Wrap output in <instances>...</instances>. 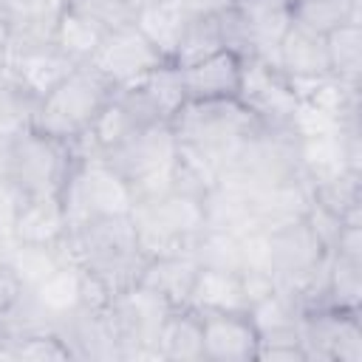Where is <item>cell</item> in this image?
<instances>
[{"label":"cell","instance_id":"cell-26","mask_svg":"<svg viewBox=\"0 0 362 362\" xmlns=\"http://www.w3.org/2000/svg\"><path fill=\"white\" fill-rule=\"evenodd\" d=\"M204 226L215 229V232H232V235H243V232L255 229L249 195L238 187L218 181L204 195Z\"/></svg>","mask_w":362,"mask_h":362},{"label":"cell","instance_id":"cell-29","mask_svg":"<svg viewBox=\"0 0 362 362\" xmlns=\"http://www.w3.org/2000/svg\"><path fill=\"white\" fill-rule=\"evenodd\" d=\"M107 31H102L99 25H93L88 17L76 14L74 8H65L57 28H54V45L74 62V65H85L90 62V57L96 54L102 37Z\"/></svg>","mask_w":362,"mask_h":362},{"label":"cell","instance_id":"cell-31","mask_svg":"<svg viewBox=\"0 0 362 362\" xmlns=\"http://www.w3.org/2000/svg\"><path fill=\"white\" fill-rule=\"evenodd\" d=\"M218 51H223V37H221L218 14L215 17H189L184 31H181V40L175 45L173 62L178 68H184V65L201 62V59H206V57H212Z\"/></svg>","mask_w":362,"mask_h":362},{"label":"cell","instance_id":"cell-16","mask_svg":"<svg viewBox=\"0 0 362 362\" xmlns=\"http://www.w3.org/2000/svg\"><path fill=\"white\" fill-rule=\"evenodd\" d=\"M204 320V362H255L257 331L249 311L201 314Z\"/></svg>","mask_w":362,"mask_h":362},{"label":"cell","instance_id":"cell-11","mask_svg":"<svg viewBox=\"0 0 362 362\" xmlns=\"http://www.w3.org/2000/svg\"><path fill=\"white\" fill-rule=\"evenodd\" d=\"M238 102L263 127H291L300 105L291 79L266 59H243Z\"/></svg>","mask_w":362,"mask_h":362},{"label":"cell","instance_id":"cell-13","mask_svg":"<svg viewBox=\"0 0 362 362\" xmlns=\"http://www.w3.org/2000/svg\"><path fill=\"white\" fill-rule=\"evenodd\" d=\"M74 68L76 65L54 45V40L6 45V74L37 102L48 96Z\"/></svg>","mask_w":362,"mask_h":362},{"label":"cell","instance_id":"cell-19","mask_svg":"<svg viewBox=\"0 0 362 362\" xmlns=\"http://www.w3.org/2000/svg\"><path fill=\"white\" fill-rule=\"evenodd\" d=\"M243 59L232 51H218L201 62L181 68V82L187 99H226L238 96Z\"/></svg>","mask_w":362,"mask_h":362},{"label":"cell","instance_id":"cell-14","mask_svg":"<svg viewBox=\"0 0 362 362\" xmlns=\"http://www.w3.org/2000/svg\"><path fill=\"white\" fill-rule=\"evenodd\" d=\"M331 252L322 246L308 218L269 232V269L274 283H288L317 269Z\"/></svg>","mask_w":362,"mask_h":362},{"label":"cell","instance_id":"cell-40","mask_svg":"<svg viewBox=\"0 0 362 362\" xmlns=\"http://www.w3.org/2000/svg\"><path fill=\"white\" fill-rule=\"evenodd\" d=\"M6 76V40H3V34H0V79Z\"/></svg>","mask_w":362,"mask_h":362},{"label":"cell","instance_id":"cell-32","mask_svg":"<svg viewBox=\"0 0 362 362\" xmlns=\"http://www.w3.org/2000/svg\"><path fill=\"white\" fill-rule=\"evenodd\" d=\"M141 93L147 96V102L153 105V110L158 113L161 122H170L173 113L187 102V90L181 82V68L175 62H161L156 71H150L141 82H139Z\"/></svg>","mask_w":362,"mask_h":362},{"label":"cell","instance_id":"cell-23","mask_svg":"<svg viewBox=\"0 0 362 362\" xmlns=\"http://www.w3.org/2000/svg\"><path fill=\"white\" fill-rule=\"evenodd\" d=\"M187 305L198 314L249 311L240 274L226 272V269H198V277H195V286L189 291Z\"/></svg>","mask_w":362,"mask_h":362},{"label":"cell","instance_id":"cell-4","mask_svg":"<svg viewBox=\"0 0 362 362\" xmlns=\"http://www.w3.org/2000/svg\"><path fill=\"white\" fill-rule=\"evenodd\" d=\"M102 158L124 178L139 204L173 189V175L178 167V141L167 122L147 124L130 133Z\"/></svg>","mask_w":362,"mask_h":362},{"label":"cell","instance_id":"cell-36","mask_svg":"<svg viewBox=\"0 0 362 362\" xmlns=\"http://www.w3.org/2000/svg\"><path fill=\"white\" fill-rule=\"evenodd\" d=\"M144 3L147 0H68V8L88 17L102 31H116L133 25Z\"/></svg>","mask_w":362,"mask_h":362},{"label":"cell","instance_id":"cell-9","mask_svg":"<svg viewBox=\"0 0 362 362\" xmlns=\"http://www.w3.org/2000/svg\"><path fill=\"white\" fill-rule=\"evenodd\" d=\"M170 303L147 286H133L107 303V314L122 342V359H158L156 339L170 314Z\"/></svg>","mask_w":362,"mask_h":362},{"label":"cell","instance_id":"cell-38","mask_svg":"<svg viewBox=\"0 0 362 362\" xmlns=\"http://www.w3.org/2000/svg\"><path fill=\"white\" fill-rule=\"evenodd\" d=\"M25 283L20 280V274L0 257V331L3 325L11 320V314L20 308L23 297H25Z\"/></svg>","mask_w":362,"mask_h":362},{"label":"cell","instance_id":"cell-1","mask_svg":"<svg viewBox=\"0 0 362 362\" xmlns=\"http://www.w3.org/2000/svg\"><path fill=\"white\" fill-rule=\"evenodd\" d=\"M59 263L88 272L110 294V300L141 283L147 255L139 249L130 215H99L68 226L54 246Z\"/></svg>","mask_w":362,"mask_h":362},{"label":"cell","instance_id":"cell-34","mask_svg":"<svg viewBox=\"0 0 362 362\" xmlns=\"http://www.w3.org/2000/svg\"><path fill=\"white\" fill-rule=\"evenodd\" d=\"M34 110H37V99L6 74L0 79V139H8L31 127Z\"/></svg>","mask_w":362,"mask_h":362},{"label":"cell","instance_id":"cell-33","mask_svg":"<svg viewBox=\"0 0 362 362\" xmlns=\"http://www.w3.org/2000/svg\"><path fill=\"white\" fill-rule=\"evenodd\" d=\"M328 303L334 308L359 311V303H362V257L331 252V257H328Z\"/></svg>","mask_w":362,"mask_h":362},{"label":"cell","instance_id":"cell-28","mask_svg":"<svg viewBox=\"0 0 362 362\" xmlns=\"http://www.w3.org/2000/svg\"><path fill=\"white\" fill-rule=\"evenodd\" d=\"M359 20V0H291V25L320 37Z\"/></svg>","mask_w":362,"mask_h":362},{"label":"cell","instance_id":"cell-17","mask_svg":"<svg viewBox=\"0 0 362 362\" xmlns=\"http://www.w3.org/2000/svg\"><path fill=\"white\" fill-rule=\"evenodd\" d=\"M68 0H0V34L6 45L54 40Z\"/></svg>","mask_w":362,"mask_h":362},{"label":"cell","instance_id":"cell-10","mask_svg":"<svg viewBox=\"0 0 362 362\" xmlns=\"http://www.w3.org/2000/svg\"><path fill=\"white\" fill-rule=\"evenodd\" d=\"M305 362H362V320L348 308H314L297 320Z\"/></svg>","mask_w":362,"mask_h":362},{"label":"cell","instance_id":"cell-25","mask_svg":"<svg viewBox=\"0 0 362 362\" xmlns=\"http://www.w3.org/2000/svg\"><path fill=\"white\" fill-rule=\"evenodd\" d=\"M187 11L181 8L178 0H147L141 6V11L136 14V28L150 40V45L167 59L173 62L175 45L181 40V31L187 25Z\"/></svg>","mask_w":362,"mask_h":362},{"label":"cell","instance_id":"cell-21","mask_svg":"<svg viewBox=\"0 0 362 362\" xmlns=\"http://www.w3.org/2000/svg\"><path fill=\"white\" fill-rule=\"evenodd\" d=\"M198 260L192 252H178V255H158L150 257L141 274V286L164 297L173 308L189 303V291L198 277Z\"/></svg>","mask_w":362,"mask_h":362},{"label":"cell","instance_id":"cell-2","mask_svg":"<svg viewBox=\"0 0 362 362\" xmlns=\"http://www.w3.org/2000/svg\"><path fill=\"white\" fill-rule=\"evenodd\" d=\"M167 124L178 141V153L195 158L218 178L238 158L246 141L263 127L238 102V96L187 99Z\"/></svg>","mask_w":362,"mask_h":362},{"label":"cell","instance_id":"cell-18","mask_svg":"<svg viewBox=\"0 0 362 362\" xmlns=\"http://www.w3.org/2000/svg\"><path fill=\"white\" fill-rule=\"evenodd\" d=\"M68 212L62 198H17L11 238L28 246L54 249L68 235Z\"/></svg>","mask_w":362,"mask_h":362},{"label":"cell","instance_id":"cell-6","mask_svg":"<svg viewBox=\"0 0 362 362\" xmlns=\"http://www.w3.org/2000/svg\"><path fill=\"white\" fill-rule=\"evenodd\" d=\"M139 249L147 257L192 252L204 226V198L187 192H164L150 201H139L130 209Z\"/></svg>","mask_w":362,"mask_h":362},{"label":"cell","instance_id":"cell-20","mask_svg":"<svg viewBox=\"0 0 362 362\" xmlns=\"http://www.w3.org/2000/svg\"><path fill=\"white\" fill-rule=\"evenodd\" d=\"M156 354L161 362H204V320L189 305L170 308L161 322Z\"/></svg>","mask_w":362,"mask_h":362},{"label":"cell","instance_id":"cell-37","mask_svg":"<svg viewBox=\"0 0 362 362\" xmlns=\"http://www.w3.org/2000/svg\"><path fill=\"white\" fill-rule=\"evenodd\" d=\"M11 356L14 359H34V362H68V359H74V351L59 337V331L45 328V331H34V334L14 339Z\"/></svg>","mask_w":362,"mask_h":362},{"label":"cell","instance_id":"cell-15","mask_svg":"<svg viewBox=\"0 0 362 362\" xmlns=\"http://www.w3.org/2000/svg\"><path fill=\"white\" fill-rule=\"evenodd\" d=\"M311 204H314V198H311L308 175L277 181V184H269L249 195L252 223L260 232H274L280 226L305 221L311 212Z\"/></svg>","mask_w":362,"mask_h":362},{"label":"cell","instance_id":"cell-22","mask_svg":"<svg viewBox=\"0 0 362 362\" xmlns=\"http://www.w3.org/2000/svg\"><path fill=\"white\" fill-rule=\"evenodd\" d=\"M274 65L288 79H311L328 74V54H325V37L305 31L300 25H291L286 37L277 45Z\"/></svg>","mask_w":362,"mask_h":362},{"label":"cell","instance_id":"cell-7","mask_svg":"<svg viewBox=\"0 0 362 362\" xmlns=\"http://www.w3.org/2000/svg\"><path fill=\"white\" fill-rule=\"evenodd\" d=\"M218 23L223 51L240 59L274 62L277 45L291 28V0H232Z\"/></svg>","mask_w":362,"mask_h":362},{"label":"cell","instance_id":"cell-35","mask_svg":"<svg viewBox=\"0 0 362 362\" xmlns=\"http://www.w3.org/2000/svg\"><path fill=\"white\" fill-rule=\"evenodd\" d=\"M192 255H195L201 269L240 272V235L204 229L198 243L192 246Z\"/></svg>","mask_w":362,"mask_h":362},{"label":"cell","instance_id":"cell-39","mask_svg":"<svg viewBox=\"0 0 362 362\" xmlns=\"http://www.w3.org/2000/svg\"><path fill=\"white\" fill-rule=\"evenodd\" d=\"M187 17H215L221 14L232 0H178Z\"/></svg>","mask_w":362,"mask_h":362},{"label":"cell","instance_id":"cell-27","mask_svg":"<svg viewBox=\"0 0 362 362\" xmlns=\"http://www.w3.org/2000/svg\"><path fill=\"white\" fill-rule=\"evenodd\" d=\"M28 291L37 300V305L54 320V328H57V322L65 314L79 308V269L68 266V263H59L48 277H42Z\"/></svg>","mask_w":362,"mask_h":362},{"label":"cell","instance_id":"cell-12","mask_svg":"<svg viewBox=\"0 0 362 362\" xmlns=\"http://www.w3.org/2000/svg\"><path fill=\"white\" fill-rule=\"evenodd\" d=\"M161 62H167L150 40L136 28L124 25L116 31H107L90 57V65L113 85V88H130L139 85L150 71H156Z\"/></svg>","mask_w":362,"mask_h":362},{"label":"cell","instance_id":"cell-8","mask_svg":"<svg viewBox=\"0 0 362 362\" xmlns=\"http://www.w3.org/2000/svg\"><path fill=\"white\" fill-rule=\"evenodd\" d=\"M62 204L68 212V223L74 226L99 215H130L136 198L124 178L102 156H90L76 161L62 189Z\"/></svg>","mask_w":362,"mask_h":362},{"label":"cell","instance_id":"cell-30","mask_svg":"<svg viewBox=\"0 0 362 362\" xmlns=\"http://www.w3.org/2000/svg\"><path fill=\"white\" fill-rule=\"evenodd\" d=\"M325 54H328V74L342 82H359L362 76V28L359 20L345 23L325 34Z\"/></svg>","mask_w":362,"mask_h":362},{"label":"cell","instance_id":"cell-24","mask_svg":"<svg viewBox=\"0 0 362 362\" xmlns=\"http://www.w3.org/2000/svg\"><path fill=\"white\" fill-rule=\"evenodd\" d=\"M359 178H362V173L351 170V167L308 178L311 181V198L317 206L337 215L342 223H362V218H359V206H362Z\"/></svg>","mask_w":362,"mask_h":362},{"label":"cell","instance_id":"cell-5","mask_svg":"<svg viewBox=\"0 0 362 362\" xmlns=\"http://www.w3.org/2000/svg\"><path fill=\"white\" fill-rule=\"evenodd\" d=\"M110 93L113 85L90 62L76 65L48 96L37 102L31 127L62 141H76L90 130Z\"/></svg>","mask_w":362,"mask_h":362},{"label":"cell","instance_id":"cell-3","mask_svg":"<svg viewBox=\"0 0 362 362\" xmlns=\"http://www.w3.org/2000/svg\"><path fill=\"white\" fill-rule=\"evenodd\" d=\"M76 161L71 141L54 139L37 127L0 139V178L14 198H62Z\"/></svg>","mask_w":362,"mask_h":362}]
</instances>
